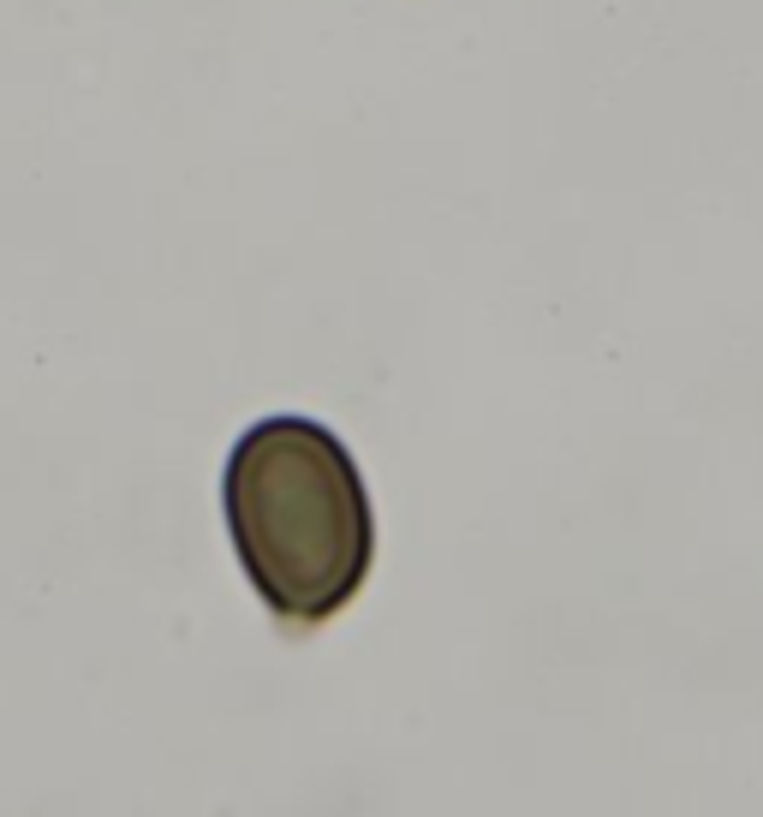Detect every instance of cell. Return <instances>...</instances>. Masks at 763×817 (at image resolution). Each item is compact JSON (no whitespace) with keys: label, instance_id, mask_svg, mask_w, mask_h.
<instances>
[{"label":"cell","instance_id":"1","mask_svg":"<svg viewBox=\"0 0 763 817\" xmlns=\"http://www.w3.org/2000/svg\"><path fill=\"white\" fill-rule=\"evenodd\" d=\"M221 514L251 591L286 627H323L370 579V490L353 447L316 418L251 424L221 472Z\"/></svg>","mask_w":763,"mask_h":817}]
</instances>
